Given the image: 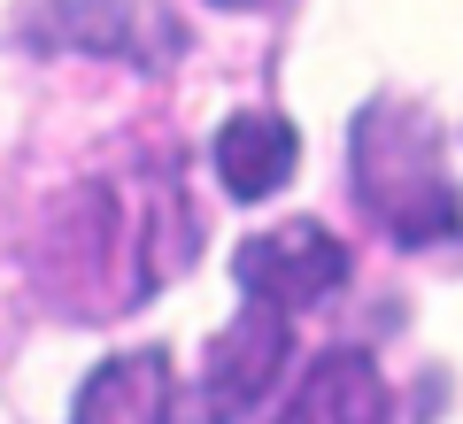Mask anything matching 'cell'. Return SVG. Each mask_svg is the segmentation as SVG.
Here are the masks:
<instances>
[{
  "label": "cell",
  "mask_w": 463,
  "mask_h": 424,
  "mask_svg": "<svg viewBox=\"0 0 463 424\" xmlns=\"http://www.w3.org/2000/svg\"><path fill=\"white\" fill-rule=\"evenodd\" d=\"M194 193L178 155H139L124 178H85L39 240V294L62 316H132L201 255Z\"/></svg>",
  "instance_id": "6da1fadb"
},
{
  "label": "cell",
  "mask_w": 463,
  "mask_h": 424,
  "mask_svg": "<svg viewBox=\"0 0 463 424\" xmlns=\"http://www.w3.org/2000/svg\"><path fill=\"white\" fill-rule=\"evenodd\" d=\"M347 185H355V209L371 216V231L402 255L463 240V193L448 178V139L432 124V108L410 93H371L355 108Z\"/></svg>",
  "instance_id": "7a4b0ae2"
},
{
  "label": "cell",
  "mask_w": 463,
  "mask_h": 424,
  "mask_svg": "<svg viewBox=\"0 0 463 424\" xmlns=\"http://www.w3.org/2000/svg\"><path fill=\"white\" fill-rule=\"evenodd\" d=\"M24 54H85L139 78H170L194 54V24L170 0H32L16 16Z\"/></svg>",
  "instance_id": "3957f363"
},
{
  "label": "cell",
  "mask_w": 463,
  "mask_h": 424,
  "mask_svg": "<svg viewBox=\"0 0 463 424\" xmlns=\"http://www.w3.org/2000/svg\"><path fill=\"white\" fill-rule=\"evenodd\" d=\"M286 355H294V309L240 294V316L201 347V386L185 401V424H248L263 393L286 378Z\"/></svg>",
  "instance_id": "277c9868"
},
{
  "label": "cell",
  "mask_w": 463,
  "mask_h": 424,
  "mask_svg": "<svg viewBox=\"0 0 463 424\" xmlns=\"http://www.w3.org/2000/svg\"><path fill=\"white\" fill-rule=\"evenodd\" d=\"M347 278H355V255L317 216H286V224L248 231V240L232 247V286L279 301V309H317V301L340 294Z\"/></svg>",
  "instance_id": "5b68a950"
},
{
  "label": "cell",
  "mask_w": 463,
  "mask_h": 424,
  "mask_svg": "<svg viewBox=\"0 0 463 424\" xmlns=\"http://www.w3.org/2000/svg\"><path fill=\"white\" fill-rule=\"evenodd\" d=\"M270 424H394V386L371 347H325L286 386Z\"/></svg>",
  "instance_id": "8992f818"
},
{
  "label": "cell",
  "mask_w": 463,
  "mask_h": 424,
  "mask_svg": "<svg viewBox=\"0 0 463 424\" xmlns=\"http://www.w3.org/2000/svg\"><path fill=\"white\" fill-rule=\"evenodd\" d=\"M70 424H185L178 409V371L170 347H116L109 363H93L70 401Z\"/></svg>",
  "instance_id": "52a82bcc"
},
{
  "label": "cell",
  "mask_w": 463,
  "mask_h": 424,
  "mask_svg": "<svg viewBox=\"0 0 463 424\" xmlns=\"http://www.w3.org/2000/svg\"><path fill=\"white\" fill-rule=\"evenodd\" d=\"M209 170H216V185H224L232 201H270V193H286L294 170H301V131L286 124L279 108H240V116L216 124Z\"/></svg>",
  "instance_id": "ba28073f"
},
{
  "label": "cell",
  "mask_w": 463,
  "mask_h": 424,
  "mask_svg": "<svg viewBox=\"0 0 463 424\" xmlns=\"http://www.w3.org/2000/svg\"><path fill=\"white\" fill-rule=\"evenodd\" d=\"M209 8H232V16H248V8H270V0H209Z\"/></svg>",
  "instance_id": "9c48e42d"
}]
</instances>
